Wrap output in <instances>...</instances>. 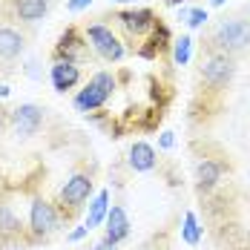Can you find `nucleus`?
<instances>
[{
	"mask_svg": "<svg viewBox=\"0 0 250 250\" xmlns=\"http://www.w3.org/2000/svg\"><path fill=\"white\" fill-rule=\"evenodd\" d=\"M233 75H236V58L207 49V55L201 58V81L210 89H225Z\"/></svg>",
	"mask_w": 250,
	"mask_h": 250,
	"instance_id": "2",
	"label": "nucleus"
},
{
	"mask_svg": "<svg viewBox=\"0 0 250 250\" xmlns=\"http://www.w3.org/2000/svg\"><path fill=\"white\" fill-rule=\"evenodd\" d=\"M92 250H115V245L104 239V242H98V245H92Z\"/></svg>",
	"mask_w": 250,
	"mask_h": 250,
	"instance_id": "23",
	"label": "nucleus"
},
{
	"mask_svg": "<svg viewBox=\"0 0 250 250\" xmlns=\"http://www.w3.org/2000/svg\"><path fill=\"white\" fill-rule=\"evenodd\" d=\"M106 213H109V193L106 190H101L95 201H92V207H89V216H86V227L92 230V227H98L104 219H106Z\"/></svg>",
	"mask_w": 250,
	"mask_h": 250,
	"instance_id": "15",
	"label": "nucleus"
},
{
	"mask_svg": "<svg viewBox=\"0 0 250 250\" xmlns=\"http://www.w3.org/2000/svg\"><path fill=\"white\" fill-rule=\"evenodd\" d=\"M173 144H175L173 132H164V135H161V147H164V150H170V147H173Z\"/></svg>",
	"mask_w": 250,
	"mask_h": 250,
	"instance_id": "21",
	"label": "nucleus"
},
{
	"mask_svg": "<svg viewBox=\"0 0 250 250\" xmlns=\"http://www.w3.org/2000/svg\"><path fill=\"white\" fill-rule=\"evenodd\" d=\"M21 230V222H18V216L12 213V207L9 204H0V233L3 236H12V233H18Z\"/></svg>",
	"mask_w": 250,
	"mask_h": 250,
	"instance_id": "16",
	"label": "nucleus"
},
{
	"mask_svg": "<svg viewBox=\"0 0 250 250\" xmlns=\"http://www.w3.org/2000/svg\"><path fill=\"white\" fill-rule=\"evenodd\" d=\"M190 43H193L190 38H178V41H175V49H173L175 63H181V66H184V63L190 61Z\"/></svg>",
	"mask_w": 250,
	"mask_h": 250,
	"instance_id": "18",
	"label": "nucleus"
},
{
	"mask_svg": "<svg viewBox=\"0 0 250 250\" xmlns=\"http://www.w3.org/2000/svg\"><path fill=\"white\" fill-rule=\"evenodd\" d=\"M167 6H181V3H187V0H164Z\"/></svg>",
	"mask_w": 250,
	"mask_h": 250,
	"instance_id": "24",
	"label": "nucleus"
},
{
	"mask_svg": "<svg viewBox=\"0 0 250 250\" xmlns=\"http://www.w3.org/2000/svg\"><path fill=\"white\" fill-rule=\"evenodd\" d=\"M89 3H92V0H69L66 9H69V12H81V9H86Z\"/></svg>",
	"mask_w": 250,
	"mask_h": 250,
	"instance_id": "20",
	"label": "nucleus"
},
{
	"mask_svg": "<svg viewBox=\"0 0 250 250\" xmlns=\"http://www.w3.org/2000/svg\"><path fill=\"white\" fill-rule=\"evenodd\" d=\"M15 12H18V18L26 21V23L41 21L49 12V0H15Z\"/></svg>",
	"mask_w": 250,
	"mask_h": 250,
	"instance_id": "14",
	"label": "nucleus"
},
{
	"mask_svg": "<svg viewBox=\"0 0 250 250\" xmlns=\"http://www.w3.org/2000/svg\"><path fill=\"white\" fill-rule=\"evenodd\" d=\"M155 150H152L147 141H135L132 147H129V167L135 170V173H150L152 167H155Z\"/></svg>",
	"mask_w": 250,
	"mask_h": 250,
	"instance_id": "11",
	"label": "nucleus"
},
{
	"mask_svg": "<svg viewBox=\"0 0 250 250\" xmlns=\"http://www.w3.org/2000/svg\"><path fill=\"white\" fill-rule=\"evenodd\" d=\"M181 236H184V242L193 245V248L201 242V230H199V222H196V213H187V216H184V230H181Z\"/></svg>",
	"mask_w": 250,
	"mask_h": 250,
	"instance_id": "17",
	"label": "nucleus"
},
{
	"mask_svg": "<svg viewBox=\"0 0 250 250\" xmlns=\"http://www.w3.org/2000/svg\"><path fill=\"white\" fill-rule=\"evenodd\" d=\"M0 126H3V115H0Z\"/></svg>",
	"mask_w": 250,
	"mask_h": 250,
	"instance_id": "28",
	"label": "nucleus"
},
{
	"mask_svg": "<svg viewBox=\"0 0 250 250\" xmlns=\"http://www.w3.org/2000/svg\"><path fill=\"white\" fill-rule=\"evenodd\" d=\"M86 230H89L86 225H83V227H78V230H72V233H69V239H72V242H78V239H83V236H86Z\"/></svg>",
	"mask_w": 250,
	"mask_h": 250,
	"instance_id": "22",
	"label": "nucleus"
},
{
	"mask_svg": "<svg viewBox=\"0 0 250 250\" xmlns=\"http://www.w3.org/2000/svg\"><path fill=\"white\" fill-rule=\"evenodd\" d=\"M222 173H225V164H219V161H213V158H204L199 167H196V181H199V190H201V193L213 190V187L219 184Z\"/></svg>",
	"mask_w": 250,
	"mask_h": 250,
	"instance_id": "12",
	"label": "nucleus"
},
{
	"mask_svg": "<svg viewBox=\"0 0 250 250\" xmlns=\"http://www.w3.org/2000/svg\"><path fill=\"white\" fill-rule=\"evenodd\" d=\"M115 3H132V0H115Z\"/></svg>",
	"mask_w": 250,
	"mask_h": 250,
	"instance_id": "27",
	"label": "nucleus"
},
{
	"mask_svg": "<svg viewBox=\"0 0 250 250\" xmlns=\"http://www.w3.org/2000/svg\"><path fill=\"white\" fill-rule=\"evenodd\" d=\"M210 3H213V6H222V3H227V0H210Z\"/></svg>",
	"mask_w": 250,
	"mask_h": 250,
	"instance_id": "26",
	"label": "nucleus"
},
{
	"mask_svg": "<svg viewBox=\"0 0 250 250\" xmlns=\"http://www.w3.org/2000/svg\"><path fill=\"white\" fill-rule=\"evenodd\" d=\"M210 52H222V55H242L245 49H250V21L245 18H230L213 29L210 41H207Z\"/></svg>",
	"mask_w": 250,
	"mask_h": 250,
	"instance_id": "1",
	"label": "nucleus"
},
{
	"mask_svg": "<svg viewBox=\"0 0 250 250\" xmlns=\"http://www.w3.org/2000/svg\"><path fill=\"white\" fill-rule=\"evenodd\" d=\"M118 21L124 23L126 32H132V35H147L150 29H155V15H152L150 9H129V12H121L118 15Z\"/></svg>",
	"mask_w": 250,
	"mask_h": 250,
	"instance_id": "8",
	"label": "nucleus"
},
{
	"mask_svg": "<svg viewBox=\"0 0 250 250\" xmlns=\"http://www.w3.org/2000/svg\"><path fill=\"white\" fill-rule=\"evenodd\" d=\"M86 38H89V43L95 46V52H98L104 61H121L124 58V43L112 35V29L95 23V26L86 29Z\"/></svg>",
	"mask_w": 250,
	"mask_h": 250,
	"instance_id": "4",
	"label": "nucleus"
},
{
	"mask_svg": "<svg viewBox=\"0 0 250 250\" xmlns=\"http://www.w3.org/2000/svg\"><path fill=\"white\" fill-rule=\"evenodd\" d=\"M112 89H115V81L109 72H98V75H92V81L78 92L75 98V106L81 112H92V109H101L109 95H112Z\"/></svg>",
	"mask_w": 250,
	"mask_h": 250,
	"instance_id": "3",
	"label": "nucleus"
},
{
	"mask_svg": "<svg viewBox=\"0 0 250 250\" xmlns=\"http://www.w3.org/2000/svg\"><path fill=\"white\" fill-rule=\"evenodd\" d=\"M9 95V86H0V98H6Z\"/></svg>",
	"mask_w": 250,
	"mask_h": 250,
	"instance_id": "25",
	"label": "nucleus"
},
{
	"mask_svg": "<svg viewBox=\"0 0 250 250\" xmlns=\"http://www.w3.org/2000/svg\"><path fill=\"white\" fill-rule=\"evenodd\" d=\"M126 236H129V219H126V210L115 204V207H109V213H106V242L118 245V242H124Z\"/></svg>",
	"mask_w": 250,
	"mask_h": 250,
	"instance_id": "9",
	"label": "nucleus"
},
{
	"mask_svg": "<svg viewBox=\"0 0 250 250\" xmlns=\"http://www.w3.org/2000/svg\"><path fill=\"white\" fill-rule=\"evenodd\" d=\"M26 41L21 32H15V29H9V26H0V58L3 61H12V58H18L21 52H23Z\"/></svg>",
	"mask_w": 250,
	"mask_h": 250,
	"instance_id": "13",
	"label": "nucleus"
},
{
	"mask_svg": "<svg viewBox=\"0 0 250 250\" xmlns=\"http://www.w3.org/2000/svg\"><path fill=\"white\" fill-rule=\"evenodd\" d=\"M89 193H92V178L83 173L72 175L66 184H63V190H61V199H63V204H69L72 210H78L83 201L89 199Z\"/></svg>",
	"mask_w": 250,
	"mask_h": 250,
	"instance_id": "7",
	"label": "nucleus"
},
{
	"mask_svg": "<svg viewBox=\"0 0 250 250\" xmlns=\"http://www.w3.org/2000/svg\"><path fill=\"white\" fill-rule=\"evenodd\" d=\"M41 124H43V109L35 106V104H21V106L12 112V129H15V135H21V138L35 135V132L41 129Z\"/></svg>",
	"mask_w": 250,
	"mask_h": 250,
	"instance_id": "5",
	"label": "nucleus"
},
{
	"mask_svg": "<svg viewBox=\"0 0 250 250\" xmlns=\"http://www.w3.org/2000/svg\"><path fill=\"white\" fill-rule=\"evenodd\" d=\"M78 81H81V69H78L72 61H58V63L52 66V86H55L58 92L72 89Z\"/></svg>",
	"mask_w": 250,
	"mask_h": 250,
	"instance_id": "10",
	"label": "nucleus"
},
{
	"mask_svg": "<svg viewBox=\"0 0 250 250\" xmlns=\"http://www.w3.org/2000/svg\"><path fill=\"white\" fill-rule=\"evenodd\" d=\"M184 18H187V26H190V29H199V26L207 21V12H204V9H193V12H187Z\"/></svg>",
	"mask_w": 250,
	"mask_h": 250,
	"instance_id": "19",
	"label": "nucleus"
},
{
	"mask_svg": "<svg viewBox=\"0 0 250 250\" xmlns=\"http://www.w3.org/2000/svg\"><path fill=\"white\" fill-rule=\"evenodd\" d=\"M29 225H32V233L35 236H49L58 230V213L49 201L35 199L32 201V210H29Z\"/></svg>",
	"mask_w": 250,
	"mask_h": 250,
	"instance_id": "6",
	"label": "nucleus"
}]
</instances>
